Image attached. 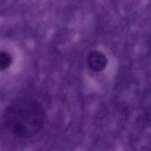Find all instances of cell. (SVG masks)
Here are the masks:
<instances>
[{
    "instance_id": "2",
    "label": "cell",
    "mask_w": 151,
    "mask_h": 151,
    "mask_svg": "<svg viewBox=\"0 0 151 151\" xmlns=\"http://www.w3.org/2000/svg\"><path fill=\"white\" fill-rule=\"evenodd\" d=\"M87 62H88L89 68L92 71L97 72V73L104 71L106 68L107 64H108L106 56L99 50L91 51L88 56Z\"/></svg>"
},
{
    "instance_id": "3",
    "label": "cell",
    "mask_w": 151,
    "mask_h": 151,
    "mask_svg": "<svg viewBox=\"0 0 151 151\" xmlns=\"http://www.w3.org/2000/svg\"><path fill=\"white\" fill-rule=\"evenodd\" d=\"M12 63V56L6 51H0V71L6 70Z\"/></svg>"
},
{
    "instance_id": "1",
    "label": "cell",
    "mask_w": 151,
    "mask_h": 151,
    "mask_svg": "<svg viewBox=\"0 0 151 151\" xmlns=\"http://www.w3.org/2000/svg\"><path fill=\"white\" fill-rule=\"evenodd\" d=\"M46 119V113L39 102L23 98L13 102L3 116L4 128L14 137L30 139L41 133Z\"/></svg>"
}]
</instances>
